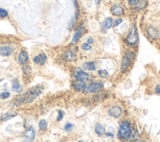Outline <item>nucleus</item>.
Returning <instances> with one entry per match:
<instances>
[{"mask_svg": "<svg viewBox=\"0 0 160 142\" xmlns=\"http://www.w3.org/2000/svg\"><path fill=\"white\" fill-rule=\"evenodd\" d=\"M119 139L123 140H128L133 135V126L128 121H124L119 125L118 133Z\"/></svg>", "mask_w": 160, "mask_h": 142, "instance_id": "1", "label": "nucleus"}, {"mask_svg": "<svg viewBox=\"0 0 160 142\" xmlns=\"http://www.w3.org/2000/svg\"><path fill=\"white\" fill-rule=\"evenodd\" d=\"M138 41V33L135 25H132L126 38V42L129 46H134Z\"/></svg>", "mask_w": 160, "mask_h": 142, "instance_id": "2", "label": "nucleus"}, {"mask_svg": "<svg viewBox=\"0 0 160 142\" xmlns=\"http://www.w3.org/2000/svg\"><path fill=\"white\" fill-rule=\"evenodd\" d=\"M43 88L41 86H35L29 90V96L27 98V103H31L42 93Z\"/></svg>", "mask_w": 160, "mask_h": 142, "instance_id": "3", "label": "nucleus"}, {"mask_svg": "<svg viewBox=\"0 0 160 142\" xmlns=\"http://www.w3.org/2000/svg\"><path fill=\"white\" fill-rule=\"evenodd\" d=\"M73 75L77 80L85 81L89 79V75L80 68H76L74 70Z\"/></svg>", "mask_w": 160, "mask_h": 142, "instance_id": "4", "label": "nucleus"}, {"mask_svg": "<svg viewBox=\"0 0 160 142\" xmlns=\"http://www.w3.org/2000/svg\"><path fill=\"white\" fill-rule=\"evenodd\" d=\"M146 33L148 37L153 40L157 39L160 34L159 30L153 26H149L146 28Z\"/></svg>", "mask_w": 160, "mask_h": 142, "instance_id": "5", "label": "nucleus"}, {"mask_svg": "<svg viewBox=\"0 0 160 142\" xmlns=\"http://www.w3.org/2000/svg\"><path fill=\"white\" fill-rule=\"evenodd\" d=\"M122 113H123V110L122 108L116 105L111 107L108 111L109 115L114 118H119L122 115Z\"/></svg>", "mask_w": 160, "mask_h": 142, "instance_id": "6", "label": "nucleus"}, {"mask_svg": "<svg viewBox=\"0 0 160 142\" xmlns=\"http://www.w3.org/2000/svg\"><path fill=\"white\" fill-rule=\"evenodd\" d=\"M83 31H84V27L83 26L79 25L76 27L71 40V42L73 43H76L79 40V39L81 38L83 34Z\"/></svg>", "mask_w": 160, "mask_h": 142, "instance_id": "7", "label": "nucleus"}, {"mask_svg": "<svg viewBox=\"0 0 160 142\" xmlns=\"http://www.w3.org/2000/svg\"><path fill=\"white\" fill-rule=\"evenodd\" d=\"M111 12L114 16H121L125 13L124 8L118 4H114L111 7Z\"/></svg>", "mask_w": 160, "mask_h": 142, "instance_id": "8", "label": "nucleus"}, {"mask_svg": "<svg viewBox=\"0 0 160 142\" xmlns=\"http://www.w3.org/2000/svg\"><path fill=\"white\" fill-rule=\"evenodd\" d=\"M103 88V84L100 82H94L90 84L86 89L88 93H97Z\"/></svg>", "mask_w": 160, "mask_h": 142, "instance_id": "9", "label": "nucleus"}, {"mask_svg": "<svg viewBox=\"0 0 160 142\" xmlns=\"http://www.w3.org/2000/svg\"><path fill=\"white\" fill-rule=\"evenodd\" d=\"M35 130L33 128V127H31L29 129H28L23 135V138H24V140L26 141H31L34 140L35 138Z\"/></svg>", "mask_w": 160, "mask_h": 142, "instance_id": "10", "label": "nucleus"}, {"mask_svg": "<svg viewBox=\"0 0 160 142\" xmlns=\"http://www.w3.org/2000/svg\"><path fill=\"white\" fill-rule=\"evenodd\" d=\"M14 52L13 48L12 47L10 46H3L0 47V55L4 56V57H8L11 55Z\"/></svg>", "mask_w": 160, "mask_h": 142, "instance_id": "11", "label": "nucleus"}, {"mask_svg": "<svg viewBox=\"0 0 160 142\" xmlns=\"http://www.w3.org/2000/svg\"><path fill=\"white\" fill-rule=\"evenodd\" d=\"M73 88L74 90L78 91H84L86 88V85L84 81L82 80H78L76 82H74L73 83Z\"/></svg>", "mask_w": 160, "mask_h": 142, "instance_id": "12", "label": "nucleus"}, {"mask_svg": "<svg viewBox=\"0 0 160 142\" xmlns=\"http://www.w3.org/2000/svg\"><path fill=\"white\" fill-rule=\"evenodd\" d=\"M18 62L20 64L24 65L28 60V54L25 50H21L18 56Z\"/></svg>", "mask_w": 160, "mask_h": 142, "instance_id": "13", "label": "nucleus"}, {"mask_svg": "<svg viewBox=\"0 0 160 142\" xmlns=\"http://www.w3.org/2000/svg\"><path fill=\"white\" fill-rule=\"evenodd\" d=\"M18 114L15 112H10L3 114L0 117V121H7L11 120V118L15 117Z\"/></svg>", "mask_w": 160, "mask_h": 142, "instance_id": "14", "label": "nucleus"}, {"mask_svg": "<svg viewBox=\"0 0 160 142\" xmlns=\"http://www.w3.org/2000/svg\"><path fill=\"white\" fill-rule=\"evenodd\" d=\"M130 65H131V60L125 57L123 59L121 66H120V70H121L122 73L125 72L130 67Z\"/></svg>", "mask_w": 160, "mask_h": 142, "instance_id": "15", "label": "nucleus"}, {"mask_svg": "<svg viewBox=\"0 0 160 142\" xmlns=\"http://www.w3.org/2000/svg\"><path fill=\"white\" fill-rule=\"evenodd\" d=\"M11 90L13 92H16V93H20L23 90V86L18 83V81L17 80L15 81L13 84L11 86Z\"/></svg>", "mask_w": 160, "mask_h": 142, "instance_id": "16", "label": "nucleus"}, {"mask_svg": "<svg viewBox=\"0 0 160 142\" xmlns=\"http://www.w3.org/2000/svg\"><path fill=\"white\" fill-rule=\"evenodd\" d=\"M95 133L98 135H103L105 133V129L100 124V123H96L95 128Z\"/></svg>", "mask_w": 160, "mask_h": 142, "instance_id": "17", "label": "nucleus"}, {"mask_svg": "<svg viewBox=\"0 0 160 142\" xmlns=\"http://www.w3.org/2000/svg\"><path fill=\"white\" fill-rule=\"evenodd\" d=\"M83 68L85 70H90V71H95L96 70V67H95V63L92 62L85 63L83 65Z\"/></svg>", "mask_w": 160, "mask_h": 142, "instance_id": "18", "label": "nucleus"}, {"mask_svg": "<svg viewBox=\"0 0 160 142\" xmlns=\"http://www.w3.org/2000/svg\"><path fill=\"white\" fill-rule=\"evenodd\" d=\"M147 5V2L146 0H139L138 3L135 6L137 11H140L144 8Z\"/></svg>", "mask_w": 160, "mask_h": 142, "instance_id": "19", "label": "nucleus"}, {"mask_svg": "<svg viewBox=\"0 0 160 142\" xmlns=\"http://www.w3.org/2000/svg\"><path fill=\"white\" fill-rule=\"evenodd\" d=\"M64 58L67 62H71L74 60V55L71 51L68 50L67 52H66V53L64 55Z\"/></svg>", "mask_w": 160, "mask_h": 142, "instance_id": "20", "label": "nucleus"}, {"mask_svg": "<svg viewBox=\"0 0 160 142\" xmlns=\"http://www.w3.org/2000/svg\"><path fill=\"white\" fill-rule=\"evenodd\" d=\"M104 25L106 30H109L113 25V20L111 17L107 18L104 21Z\"/></svg>", "mask_w": 160, "mask_h": 142, "instance_id": "21", "label": "nucleus"}, {"mask_svg": "<svg viewBox=\"0 0 160 142\" xmlns=\"http://www.w3.org/2000/svg\"><path fill=\"white\" fill-rule=\"evenodd\" d=\"M47 126H48V123L45 120L43 119V120H41L39 121V128L40 130L45 131L47 129Z\"/></svg>", "mask_w": 160, "mask_h": 142, "instance_id": "22", "label": "nucleus"}, {"mask_svg": "<svg viewBox=\"0 0 160 142\" xmlns=\"http://www.w3.org/2000/svg\"><path fill=\"white\" fill-rule=\"evenodd\" d=\"M39 58V65H44L45 64V62L47 59V57L45 53H41L38 55Z\"/></svg>", "mask_w": 160, "mask_h": 142, "instance_id": "23", "label": "nucleus"}, {"mask_svg": "<svg viewBox=\"0 0 160 142\" xmlns=\"http://www.w3.org/2000/svg\"><path fill=\"white\" fill-rule=\"evenodd\" d=\"M98 75L101 78H106L109 76L108 72L106 70H100L98 72Z\"/></svg>", "mask_w": 160, "mask_h": 142, "instance_id": "24", "label": "nucleus"}, {"mask_svg": "<svg viewBox=\"0 0 160 142\" xmlns=\"http://www.w3.org/2000/svg\"><path fill=\"white\" fill-rule=\"evenodd\" d=\"M11 96V94L8 91H4L2 93H0V98L2 100H5L10 98Z\"/></svg>", "mask_w": 160, "mask_h": 142, "instance_id": "25", "label": "nucleus"}, {"mask_svg": "<svg viewBox=\"0 0 160 142\" xmlns=\"http://www.w3.org/2000/svg\"><path fill=\"white\" fill-rule=\"evenodd\" d=\"M8 16V12L3 8H0V18H5Z\"/></svg>", "mask_w": 160, "mask_h": 142, "instance_id": "26", "label": "nucleus"}, {"mask_svg": "<svg viewBox=\"0 0 160 142\" xmlns=\"http://www.w3.org/2000/svg\"><path fill=\"white\" fill-rule=\"evenodd\" d=\"M31 67L28 65H24V66H23L22 68V71H23V73L24 74V75H28L31 72Z\"/></svg>", "mask_w": 160, "mask_h": 142, "instance_id": "27", "label": "nucleus"}, {"mask_svg": "<svg viewBox=\"0 0 160 142\" xmlns=\"http://www.w3.org/2000/svg\"><path fill=\"white\" fill-rule=\"evenodd\" d=\"M82 48L85 50V51H90L92 49V47L90 46V44H89L87 43H85L82 44Z\"/></svg>", "mask_w": 160, "mask_h": 142, "instance_id": "28", "label": "nucleus"}, {"mask_svg": "<svg viewBox=\"0 0 160 142\" xmlns=\"http://www.w3.org/2000/svg\"><path fill=\"white\" fill-rule=\"evenodd\" d=\"M123 21V20L122 18H117L115 20L114 22L113 23V26L114 27H116L118 26H119L120 24H121L122 22Z\"/></svg>", "mask_w": 160, "mask_h": 142, "instance_id": "29", "label": "nucleus"}, {"mask_svg": "<svg viewBox=\"0 0 160 142\" xmlns=\"http://www.w3.org/2000/svg\"><path fill=\"white\" fill-rule=\"evenodd\" d=\"M125 57L131 60L132 59H133L135 58V53L133 52H128L126 53Z\"/></svg>", "mask_w": 160, "mask_h": 142, "instance_id": "30", "label": "nucleus"}, {"mask_svg": "<svg viewBox=\"0 0 160 142\" xmlns=\"http://www.w3.org/2000/svg\"><path fill=\"white\" fill-rule=\"evenodd\" d=\"M63 117H64V112L61 110H59L58 111V116L57 117V121H60L61 120H62V119L63 118Z\"/></svg>", "mask_w": 160, "mask_h": 142, "instance_id": "31", "label": "nucleus"}, {"mask_svg": "<svg viewBox=\"0 0 160 142\" xmlns=\"http://www.w3.org/2000/svg\"><path fill=\"white\" fill-rule=\"evenodd\" d=\"M139 0H128V2L130 6L131 7H135L138 3Z\"/></svg>", "mask_w": 160, "mask_h": 142, "instance_id": "32", "label": "nucleus"}, {"mask_svg": "<svg viewBox=\"0 0 160 142\" xmlns=\"http://www.w3.org/2000/svg\"><path fill=\"white\" fill-rule=\"evenodd\" d=\"M73 127V125L71 124V123H67V124L65 125V126H64V130H65L66 131H69V130H70L71 129H72Z\"/></svg>", "mask_w": 160, "mask_h": 142, "instance_id": "33", "label": "nucleus"}, {"mask_svg": "<svg viewBox=\"0 0 160 142\" xmlns=\"http://www.w3.org/2000/svg\"><path fill=\"white\" fill-rule=\"evenodd\" d=\"M87 43H88L89 44H91L94 43V39L91 37H89L88 38H87Z\"/></svg>", "mask_w": 160, "mask_h": 142, "instance_id": "34", "label": "nucleus"}, {"mask_svg": "<svg viewBox=\"0 0 160 142\" xmlns=\"http://www.w3.org/2000/svg\"><path fill=\"white\" fill-rule=\"evenodd\" d=\"M33 62L35 64H39V57L38 56H36L35 57H34L33 58Z\"/></svg>", "mask_w": 160, "mask_h": 142, "instance_id": "35", "label": "nucleus"}, {"mask_svg": "<svg viewBox=\"0 0 160 142\" xmlns=\"http://www.w3.org/2000/svg\"><path fill=\"white\" fill-rule=\"evenodd\" d=\"M155 93L156 94H160V85H157L155 88Z\"/></svg>", "mask_w": 160, "mask_h": 142, "instance_id": "36", "label": "nucleus"}, {"mask_svg": "<svg viewBox=\"0 0 160 142\" xmlns=\"http://www.w3.org/2000/svg\"><path fill=\"white\" fill-rule=\"evenodd\" d=\"M106 135L108 136H110V137H111V138H113V137L114 136V134H113V133H109V132L106 133Z\"/></svg>", "mask_w": 160, "mask_h": 142, "instance_id": "37", "label": "nucleus"}, {"mask_svg": "<svg viewBox=\"0 0 160 142\" xmlns=\"http://www.w3.org/2000/svg\"><path fill=\"white\" fill-rule=\"evenodd\" d=\"M102 0H95V5H98Z\"/></svg>", "mask_w": 160, "mask_h": 142, "instance_id": "38", "label": "nucleus"}, {"mask_svg": "<svg viewBox=\"0 0 160 142\" xmlns=\"http://www.w3.org/2000/svg\"><path fill=\"white\" fill-rule=\"evenodd\" d=\"M159 15H160V11H159Z\"/></svg>", "mask_w": 160, "mask_h": 142, "instance_id": "39", "label": "nucleus"}]
</instances>
